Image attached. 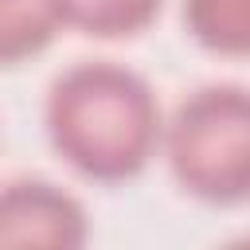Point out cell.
Returning a JSON list of instances; mask_svg holds the SVG:
<instances>
[{"instance_id":"6da1fadb","label":"cell","mask_w":250,"mask_h":250,"mask_svg":"<svg viewBox=\"0 0 250 250\" xmlns=\"http://www.w3.org/2000/svg\"><path fill=\"white\" fill-rule=\"evenodd\" d=\"M47 133L82 176L125 180L164 145L160 105L141 74L113 62L70 66L47 98Z\"/></svg>"},{"instance_id":"7a4b0ae2","label":"cell","mask_w":250,"mask_h":250,"mask_svg":"<svg viewBox=\"0 0 250 250\" xmlns=\"http://www.w3.org/2000/svg\"><path fill=\"white\" fill-rule=\"evenodd\" d=\"M176 180L207 203L250 199V90H195L164 125Z\"/></svg>"},{"instance_id":"3957f363","label":"cell","mask_w":250,"mask_h":250,"mask_svg":"<svg viewBox=\"0 0 250 250\" xmlns=\"http://www.w3.org/2000/svg\"><path fill=\"white\" fill-rule=\"evenodd\" d=\"M0 242L4 246H82L86 215L74 195L47 180L12 184L0 199Z\"/></svg>"},{"instance_id":"277c9868","label":"cell","mask_w":250,"mask_h":250,"mask_svg":"<svg viewBox=\"0 0 250 250\" xmlns=\"http://www.w3.org/2000/svg\"><path fill=\"white\" fill-rule=\"evenodd\" d=\"M66 0H0V59L20 62L66 27Z\"/></svg>"},{"instance_id":"5b68a950","label":"cell","mask_w":250,"mask_h":250,"mask_svg":"<svg viewBox=\"0 0 250 250\" xmlns=\"http://www.w3.org/2000/svg\"><path fill=\"white\" fill-rule=\"evenodd\" d=\"M188 31L219 55H250V0H184Z\"/></svg>"},{"instance_id":"8992f818","label":"cell","mask_w":250,"mask_h":250,"mask_svg":"<svg viewBox=\"0 0 250 250\" xmlns=\"http://www.w3.org/2000/svg\"><path fill=\"white\" fill-rule=\"evenodd\" d=\"M160 0H66L70 27H82L98 39H117L141 31L156 16Z\"/></svg>"}]
</instances>
